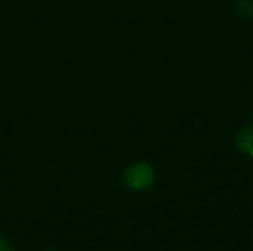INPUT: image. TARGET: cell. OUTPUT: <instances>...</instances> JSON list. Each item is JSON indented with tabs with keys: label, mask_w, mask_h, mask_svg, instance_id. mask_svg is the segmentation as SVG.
Segmentation results:
<instances>
[{
	"label": "cell",
	"mask_w": 253,
	"mask_h": 251,
	"mask_svg": "<svg viewBox=\"0 0 253 251\" xmlns=\"http://www.w3.org/2000/svg\"><path fill=\"white\" fill-rule=\"evenodd\" d=\"M3 247H7V244H6V241H4L3 235L0 234V249H3Z\"/></svg>",
	"instance_id": "4"
},
{
	"label": "cell",
	"mask_w": 253,
	"mask_h": 251,
	"mask_svg": "<svg viewBox=\"0 0 253 251\" xmlns=\"http://www.w3.org/2000/svg\"><path fill=\"white\" fill-rule=\"evenodd\" d=\"M47 251H56V250H47Z\"/></svg>",
	"instance_id": "6"
},
{
	"label": "cell",
	"mask_w": 253,
	"mask_h": 251,
	"mask_svg": "<svg viewBox=\"0 0 253 251\" xmlns=\"http://www.w3.org/2000/svg\"><path fill=\"white\" fill-rule=\"evenodd\" d=\"M0 251H13V250H10V249H7V247H3V249H0Z\"/></svg>",
	"instance_id": "5"
},
{
	"label": "cell",
	"mask_w": 253,
	"mask_h": 251,
	"mask_svg": "<svg viewBox=\"0 0 253 251\" xmlns=\"http://www.w3.org/2000/svg\"><path fill=\"white\" fill-rule=\"evenodd\" d=\"M154 180H156L154 169L144 161L130 164L123 173V185L135 192L147 191L148 188L153 186Z\"/></svg>",
	"instance_id": "1"
},
{
	"label": "cell",
	"mask_w": 253,
	"mask_h": 251,
	"mask_svg": "<svg viewBox=\"0 0 253 251\" xmlns=\"http://www.w3.org/2000/svg\"><path fill=\"white\" fill-rule=\"evenodd\" d=\"M234 10L242 19H253V0H239L234 6Z\"/></svg>",
	"instance_id": "3"
},
{
	"label": "cell",
	"mask_w": 253,
	"mask_h": 251,
	"mask_svg": "<svg viewBox=\"0 0 253 251\" xmlns=\"http://www.w3.org/2000/svg\"><path fill=\"white\" fill-rule=\"evenodd\" d=\"M236 146L249 158H253V123L242 127L236 135Z\"/></svg>",
	"instance_id": "2"
}]
</instances>
